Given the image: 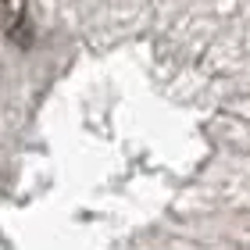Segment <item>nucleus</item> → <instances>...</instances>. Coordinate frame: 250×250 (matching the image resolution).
Instances as JSON below:
<instances>
[{
	"mask_svg": "<svg viewBox=\"0 0 250 250\" xmlns=\"http://www.w3.org/2000/svg\"><path fill=\"white\" fill-rule=\"evenodd\" d=\"M25 25V0H0V32L15 36Z\"/></svg>",
	"mask_w": 250,
	"mask_h": 250,
	"instance_id": "f257e3e1",
	"label": "nucleus"
}]
</instances>
